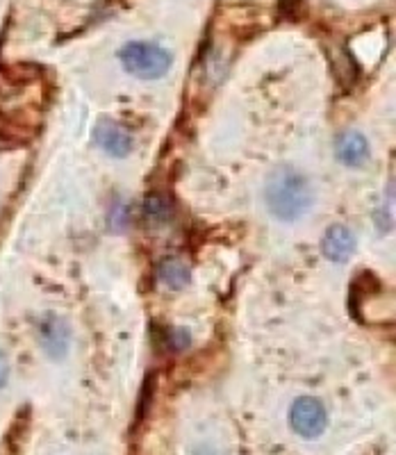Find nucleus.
<instances>
[{
	"label": "nucleus",
	"mask_w": 396,
	"mask_h": 455,
	"mask_svg": "<svg viewBox=\"0 0 396 455\" xmlns=\"http://www.w3.org/2000/svg\"><path fill=\"white\" fill-rule=\"evenodd\" d=\"M44 105L42 73L32 67L0 71V140H26Z\"/></svg>",
	"instance_id": "obj_1"
},
{
	"label": "nucleus",
	"mask_w": 396,
	"mask_h": 455,
	"mask_svg": "<svg viewBox=\"0 0 396 455\" xmlns=\"http://www.w3.org/2000/svg\"><path fill=\"white\" fill-rule=\"evenodd\" d=\"M264 201L269 212L280 221H296L314 203L312 185L292 166H279L264 185Z\"/></svg>",
	"instance_id": "obj_2"
},
{
	"label": "nucleus",
	"mask_w": 396,
	"mask_h": 455,
	"mask_svg": "<svg viewBox=\"0 0 396 455\" xmlns=\"http://www.w3.org/2000/svg\"><path fill=\"white\" fill-rule=\"evenodd\" d=\"M118 60L130 76L140 80H160L169 73L174 57L160 44L130 42L121 48Z\"/></svg>",
	"instance_id": "obj_3"
},
{
	"label": "nucleus",
	"mask_w": 396,
	"mask_h": 455,
	"mask_svg": "<svg viewBox=\"0 0 396 455\" xmlns=\"http://www.w3.org/2000/svg\"><path fill=\"white\" fill-rule=\"evenodd\" d=\"M289 424L294 433L301 435L303 440H314L328 428V412L319 398L301 396L294 401L289 410Z\"/></svg>",
	"instance_id": "obj_4"
},
{
	"label": "nucleus",
	"mask_w": 396,
	"mask_h": 455,
	"mask_svg": "<svg viewBox=\"0 0 396 455\" xmlns=\"http://www.w3.org/2000/svg\"><path fill=\"white\" fill-rule=\"evenodd\" d=\"M93 140L112 157H128L134 148V140L128 130L117 121L103 119L93 128Z\"/></svg>",
	"instance_id": "obj_5"
},
{
	"label": "nucleus",
	"mask_w": 396,
	"mask_h": 455,
	"mask_svg": "<svg viewBox=\"0 0 396 455\" xmlns=\"http://www.w3.org/2000/svg\"><path fill=\"white\" fill-rule=\"evenodd\" d=\"M69 328L60 316L46 315L39 319V344L51 357H62L69 348Z\"/></svg>",
	"instance_id": "obj_6"
},
{
	"label": "nucleus",
	"mask_w": 396,
	"mask_h": 455,
	"mask_svg": "<svg viewBox=\"0 0 396 455\" xmlns=\"http://www.w3.org/2000/svg\"><path fill=\"white\" fill-rule=\"evenodd\" d=\"M355 251V235L346 226H330L321 239V253L326 259L337 264L349 262Z\"/></svg>",
	"instance_id": "obj_7"
},
{
	"label": "nucleus",
	"mask_w": 396,
	"mask_h": 455,
	"mask_svg": "<svg viewBox=\"0 0 396 455\" xmlns=\"http://www.w3.org/2000/svg\"><path fill=\"white\" fill-rule=\"evenodd\" d=\"M337 160L346 166H360L369 160V140L358 130H346L335 141Z\"/></svg>",
	"instance_id": "obj_8"
},
{
	"label": "nucleus",
	"mask_w": 396,
	"mask_h": 455,
	"mask_svg": "<svg viewBox=\"0 0 396 455\" xmlns=\"http://www.w3.org/2000/svg\"><path fill=\"white\" fill-rule=\"evenodd\" d=\"M158 275H160V283L166 284V287H171V290H182V287H187L191 280L190 267H187L182 259H175V258L165 259V262L160 264Z\"/></svg>",
	"instance_id": "obj_9"
},
{
	"label": "nucleus",
	"mask_w": 396,
	"mask_h": 455,
	"mask_svg": "<svg viewBox=\"0 0 396 455\" xmlns=\"http://www.w3.org/2000/svg\"><path fill=\"white\" fill-rule=\"evenodd\" d=\"M144 217L149 219L150 223H162L169 221L171 217V203L166 201L160 194H150L144 201Z\"/></svg>",
	"instance_id": "obj_10"
},
{
	"label": "nucleus",
	"mask_w": 396,
	"mask_h": 455,
	"mask_svg": "<svg viewBox=\"0 0 396 455\" xmlns=\"http://www.w3.org/2000/svg\"><path fill=\"white\" fill-rule=\"evenodd\" d=\"M7 378H10V363H7V355L0 351V389L7 385Z\"/></svg>",
	"instance_id": "obj_11"
}]
</instances>
